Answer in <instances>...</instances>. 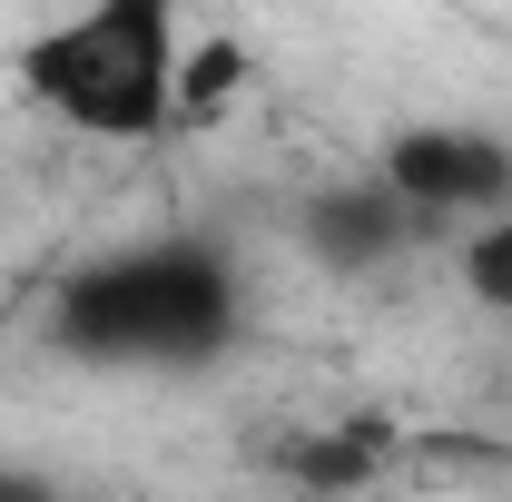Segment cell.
<instances>
[{
	"mask_svg": "<svg viewBox=\"0 0 512 502\" xmlns=\"http://www.w3.org/2000/svg\"><path fill=\"white\" fill-rule=\"evenodd\" d=\"M237 69H247V50H237V40H197V50H178V119L217 109V99L237 89Z\"/></svg>",
	"mask_w": 512,
	"mask_h": 502,
	"instance_id": "52a82bcc",
	"label": "cell"
},
{
	"mask_svg": "<svg viewBox=\"0 0 512 502\" xmlns=\"http://www.w3.org/2000/svg\"><path fill=\"white\" fill-rule=\"evenodd\" d=\"M247 296H237V256L217 237H138L89 266H69L50 296V345L89 375H207L217 355H237Z\"/></svg>",
	"mask_w": 512,
	"mask_h": 502,
	"instance_id": "6da1fadb",
	"label": "cell"
},
{
	"mask_svg": "<svg viewBox=\"0 0 512 502\" xmlns=\"http://www.w3.org/2000/svg\"><path fill=\"white\" fill-rule=\"evenodd\" d=\"M0 502H69L40 463H0Z\"/></svg>",
	"mask_w": 512,
	"mask_h": 502,
	"instance_id": "ba28073f",
	"label": "cell"
},
{
	"mask_svg": "<svg viewBox=\"0 0 512 502\" xmlns=\"http://www.w3.org/2000/svg\"><path fill=\"white\" fill-rule=\"evenodd\" d=\"M286 473H296V493H365V483L384 473V434L375 424L306 434V443H286Z\"/></svg>",
	"mask_w": 512,
	"mask_h": 502,
	"instance_id": "5b68a950",
	"label": "cell"
},
{
	"mask_svg": "<svg viewBox=\"0 0 512 502\" xmlns=\"http://www.w3.org/2000/svg\"><path fill=\"white\" fill-rule=\"evenodd\" d=\"M178 10L168 0H89L20 40V89L79 138H168L178 128Z\"/></svg>",
	"mask_w": 512,
	"mask_h": 502,
	"instance_id": "7a4b0ae2",
	"label": "cell"
},
{
	"mask_svg": "<svg viewBox=\"0 0 512 502\" xmlns=\"http://www.w3.org/2000/svg\"><path fill=\"white\" fill-rule=\"evenodd\" d=\"M424 237H434V217H414L375 168L325 178V188L296 207V247H306V266L335 276V286H365V276H384V266H404Z\"/></svg>",
	"mask_w": 512,
	"mask_h": 502,
	"instance_id": "277c9868",
	"label": "cell"
},
{
	"mask_svg": "<svg viewBox=\"0 0 512 502\" xmlns=\"http://www.w3.org/2000/svg\"><path fill=\"white\" fill-rule=\"evenodd\" d=\"M375 178L434 227H493L512 217V138L463 119H414L375 148Z\"/></svg>",
	"mask_w": 512,
	"mask_h": 502,
	"instance_id": "3957f363",
	"label": "cell"
},
{
	"mask_svg": "<svg viewBox=\"0 0 512 502\" xmlns=\"http://www.w3.org/2000/svg\"><path fill=\"white\" fill-rule=\"evenodd\" d=\"M453 276H463V296H473L483 315H512V217L473 227V237H463V256H453Z\"/></svg>",
	"mask_w": 512,
	"mask_h": 502,
	"instance_id": "8992f818",
	"label": "cell"
}]
</instances>
